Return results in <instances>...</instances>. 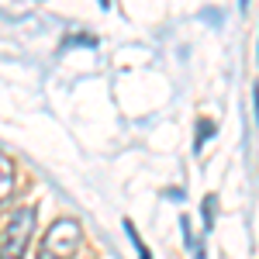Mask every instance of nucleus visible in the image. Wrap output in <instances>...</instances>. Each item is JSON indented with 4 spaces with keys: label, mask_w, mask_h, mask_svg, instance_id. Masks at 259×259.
Masks as SVG:
<instances>
[{
    "label": "nucleus",
    "mask_w": 259,
    "mask_h": 259,
    "mask_svg": "<svg viewBox=\"0 0 259 259\" xmlns=\"http://www.w3.org/2000/svg\"><path fill=\"white\" fill-rule=\"evenodd\" d=\"M83 245V228L73 218H59L38 245V259H76Z\"/></svg>",
    "instance_id": "1"
},
{
    "label": "nucleus",
    "mask_w": 259,
    "mask_h": 259,
    "mask_svg": "<svg viewBox=\"0 0 259 259\" xmlns=\"http://www.w3.org/2000/svg\"><path fill=\"white\" fill-rule=\"evenodd\" d=\"M31 225H35L31 207H21L7 218V225L0 228V259H21L24 245H28V235H31Z\"/></svg>",
    "instance_id": "2"
},
{
    "label": "nucleus",
    "mask_w": 259,
    "mask_h": 259,
    "mask_svg": "<svg viewBox=\"0 0 259 259\" xmlns=\"http://www.w3.org/2000/svg\"><path fill=\"white\" fill-rule=\"evenodd\" d=\"M11 190H14V162L7 152H0V204L11 197Z\"/></svg>",
    "instance_id": "3"
}]
</instances>
